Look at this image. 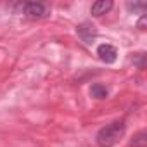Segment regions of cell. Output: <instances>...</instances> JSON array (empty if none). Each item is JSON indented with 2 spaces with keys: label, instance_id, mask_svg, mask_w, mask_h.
Here are the masks:
<instances>
[{
  "label": "cell",
  "instance_id": "6",
  "mask_svg": "<svg viewBox=\"0 0 147 147\" xmlns=\"http://www.w3.org/2000/svg\"><path fill=\"white\" fill-rule=\"evenodd\" d=\"M90 95H92L94 99H97V100H104V99L109 97V90H107V87L102 85V83H94V85L90 87Z\"/></svg>",
  "mask_w": 147,
  "mask_h": 147
},
{
  "label": "cell",
  "instance_id": "2",
  "mask_svg": "<svg viewBox=\"0 0 147 147\" xmlns=\"http://www.w3.org/2000/svg\"><path fill=\"white\" fill-rule=\"evenodd\" d=\"M12 7L18 9V14H23L24 18L33 21H40L50 16V7L43 2H21Z\"/></svg>",
  "mask_w": 147,
  "mask_h": 147
},
{
  "label": "cell",
  "instance_id": "10",
  "mask_svg": "<svg viewBox=\"0 0 147 147\" xmlns=\"http://www.w3.org/2000/svg\"><path fill=\"white\" fill-rule=\"evenodd\" d=\"M145 24H147V18H145V14H144V16H140V19H138V23H137V28H138L140 31H144V30H145Z\"/></svg>",
  "mask_w": 147,
  "mask_h": 147
},
{
  "label": "cell",
  "instance_id": "7",
  "mask_svg": "<svg viewBox=\"0 0 147 147\" xmlns=\"http://www.w3.org/2000/svg\"><path fill=\"white\" fill-rule=\"evenodd\" d=\"M126 11L130 14H140L144 16V12L147 11V4L145 2H126Z\"/></svg>",
  "mask_w": 147,
  "mask_h": 147
},
{
  "label": "cell",
  "instance_id": "1",
  "mask_svg": "<svg viewBox=\"0 0 147 147\" xmlns=\"http://www.w3.org/2000/svg\"><path fill=\"white\" fill-rule=\"evenodd\" d=\"M126 131V121L121 118V119H114L111 123H107L106 126H102L97 135H95V142L99 147H113L116 145L121 137L125 135Z\"/></svg>",
  "mask_w": 147,
  "mask_h": 147
},
{
  "label": "cell",
  "instance_id": "4",
  "mask_svg": "<svg viewBox=\"0 0 147 147\" xmlns=\"http://www.w3.org/2000/svg\"><path fill=\"white\" fill-rule=\"evenodd\" d=\"M97 55L106 64H114L118 61V49L111 43H100L97 47Z\"/></svg>",
  "mask_w": 147,
  "mask_h": 147
},
{
  "label": "cell",
  "instance_id": "9",
  "mask_svg": "<svg viewBox=\"0 0 147 147\" xmlns=\"http://www.w3.org/2000/svg\"><path fill=\"white\" fill-rule=\"evenodd\" d=\"M133 57H131V62H133V66H137L138 69H144L145 67V52H135V54H131Z\"/></svg>",
  "mask_w": 147,
  "mask_h": 147
},
{
  "label": "cell",
  "instance_id": "3",
  "mask_svg": "<svg viewBox=\"0 0 147 147\" xmlns=\"http://www.w3.org/2000/svg\"><path fill=\"white\" fill-rule=\"evenodd\" d=\"M76 35L82 38V42H85L87 45H92V43L95 42L99 31H97V28H95L94 23H90V21H83V23H80V24L76 26Z\"/></svg>",
  "mask_w": 147,
  "mask_h": 147
},
{
  "label": "cell",
  "instance_id": "8",
  "mask_svg": "<svg viewBox=\"0 0 147 147\" xmlns=\"http://www.w3.org/2000/svg\"><path fill=\"white\" fill-rule=\"evenodd\" d=\"M145 142H147V133H145V130H140L130 140V147H145Z\"/></svg>",
  "mask_w": 147,
  "mask_h": 147
},
{
  "label": "cell",
  "instance_id": "5",
  "mask_svg": "<svg viewBox=\"0 0 147 147\" xmlns=\"http://www.w3.org/2000/svg\"><path fill=\"white\" fill-rule=\"evenodd\" d=\"M113 7H114V4L111 0H97V2H94L92 7H90V14L94 18H100V16L107 14Z\"/></svg>",
  "mask_w": 147,
  "mask_h": 147
}]
</instances>
